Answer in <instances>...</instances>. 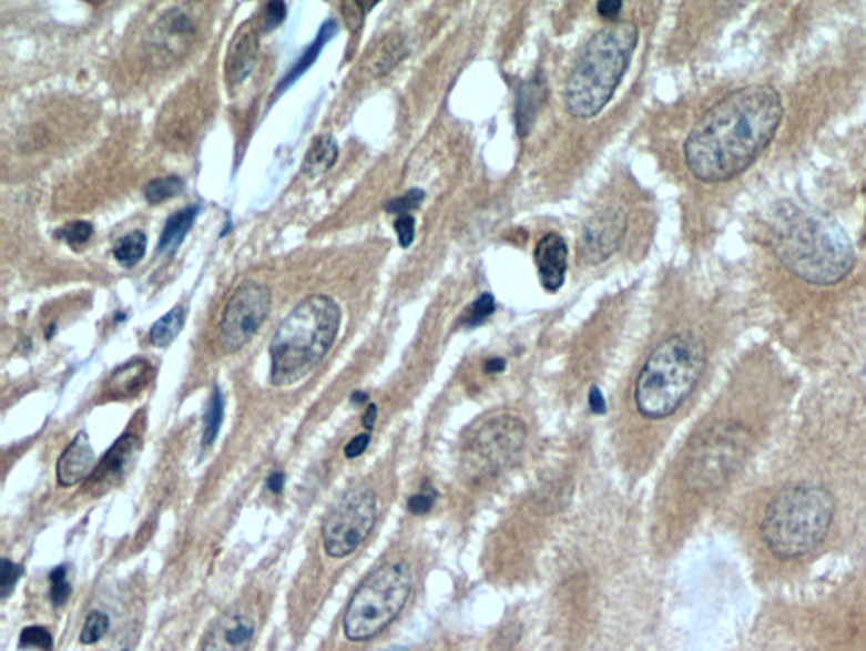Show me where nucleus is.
Wrapping results in <instances>:
<instances>
[{
  "mask_svg": "<svg viewBox=\"0 0 866 651\" xmlns=\"http://www.w3.org/2000/svg\"><path fill=\"white\" fill-rule=\"evenodd\" d=\"M783 100L767 84L726 94L701 116L684 144L687 167L703 183H722L744 173L782 125Z\"/></svg>",
  "mask_w": 866,
  "mask_h": 651,
  "instance_id": "1",
  "label": "nucleus"
},
{
  "mask_svg": "<svg viewBox=\"0 0 866 651\" xmlns=\"http://www.w3.org/2000/svg\"><path fill=\"white\" fill-rule=\"evenodd\" d=\"M766 243L793 275L821 287L846 278L856 262L848 232L833 215L793 200L767 215Z\"/></svg>",
  "mask_w": 866,
  "mask_h": 651,
  "instance_id": "2",
  "label": "nucleus"
},
{
  "mask_svg": "<svg viewBox=\"0 0 866 651\" xmlns=\"http://www.w3.org/2000/svg\"><path fill=\"white\" fill-rule=\"evenodd\" d=\"M342 323V311L328 295H310L282 321L269 343L273 386L288 387L306 379L325 360Z\"/></svg>",
  "mask_w": 866,
  "mask_h": 651,
  "instance_id": "3",
  "label": "nucleus"
},
{
  "mask_svg": "<svg viewBox=\"0 0 866 651\" xmlns=\"http://www.w3.org/2000/svg\"><path fill=\"white\" fill-rule=\"evenodd\" d=\"M638 44L631 22H611L587 41L564 88V106L575 119H594L614 96Z\"/></svg>",
  "mask_w": 866,
  "mask_h": 651,
  "instance_id": "4",
  "label": "nucleus"
},
{
  "mask_svg": "<svg viewBox=\"0 0 866 651\" xmlns=\"http://www.w3.org/2000/svg\"><path fill=\"white\" fill-rule=\"evenodd\" d=\"M706 352L693 333H679L656 346L638 374L634 405L640 415L662 420L686 401L703 374Z\"/></svg>",
  "mask_w": 866,
  "mask_h": 651,
  "instance_id": "5",
  "label": "nucleus"
},
{
  "mask_svg": "<svg viewBox=\"0 0 866 651\" xmlns=\"http://www.w3.org/2000/svg\"><path fill=\"white\" fill-rule=\"evenodd\" d=\"M834 498L823 486L793 485L780 491L764 511V545L782 560H796L814 551L829 532Z\"/></svg>",
  "mask_w": 866,
  "mask_h": 651,
  "instance_id": "6",
  "label": "nucleus"
},
{
  "mask_svg": "<svg viewBox=\"0 0 866 651\" xmlns=\"http://www.w3.org/2000/svg\"><path fill=\"white\" fill-rule=\"evenodd\" d=\"M414 590V574L401 561L383 564L364 580L342 619V633L352 644L376 640L401 614Z\"/></svg>",
  "mask_w": 866,
  "mask_h": 651,
  "instance_id": "7",
  "label": "nucleus"
},
{
  "mask_svg": "<svg viewBox=\"0 0 866 651\" xmlns=\"http://www.w3.org/2000/svg\"><path fill=\"white\" fill-rule=\"evenodd\" d=\"M748 434L737 424L716 425L691 450L684 481L694 491H712L731 478L744 462Z\"/></svg>",
  "mask_w": 866,
  "mask_h": 651,
  "instance_id": "8",
  "label": "nucleus"
},
{
  "mask_svg": "<svg viewBox=\"0 0 866 651\" xmlns=\"http://www.w3.org/2000/svg\"><path fill=\"white\" fill-rule=\"evenodd\" d=\"M377 519V498L358 486L336 501L323 523V545L332 558H347L369 538Z\"/></svg>",
  "mask_w": 866,
  "mask_h": 651,
  "instance_id": "9",
  "label": "nucleus"
},
{
  "mask_svg": "<svg viewBox=\"0 0 866 651\" xmlns=\"http://www.w3.org/2000/svg\"><path fill=\"white\" fill-rule=\"evenodd\" d=\"M272 307V292L256 282H244L222 314L218 342L225 352L241 350L258 333Z\"/></svg>",
  "mask_w": 866,
  "mask_h": 651,
  "instance_id": "10",
  "label": "nucleus"
},
{
  "mask_svg": "<svg viewBox=\"0 0 866 651\" xmlns=\"http://www.w3.org/2000/svg\"><path fill=\"white\" fill-rule=\"evenodd\" d=\"M526 441V427L513 416L483 421L472 434L469 450L488 468H500L513 459Z\"/></svg>",
  "mask_w": 866,
  "mask_h": 651,
  "instance_id": "11",
  "label": "nucleus"
},
{
  "mask_svg": "<svg viewBox=\"0 0 866 651\" xmlns=\"http://www.w3.org/2000/svg\"><path fill=\"white\" fill-rule=\"evenodd\" d=\"M626 215L618 208H605L587 221L580 237L579 254L585 265H601L620 250L626 237Z\"/></svg>",
  "mask_w": 866,
  "mask_h": 651,
  "instance_id": "12",
  "label": "nucleus"
},
{
  "mask_svg": "<svg viewBox=\"0 0 866 651\" xmlns=\"http://www.w3.org/2000/svg\"><path fill=\"white\" fill-rule=\"evenodd\" d=\"M534 262L542 287L550 292L560 291L568 266V246L563 237L557 232L542 237L536 246Z\"/></svg>",
  "mask_w": 866,
  "mask_h": 651,
  "instance_id": "13",
  "label": "nucleus"
},
{
  "mask_svg": "<svg viewBox=\"0 0 866 651\" xmlns=\"http://www.w3.org/2000/svg\"><path fill=\"white\" fill-rule=\"evenodd\" d=\"M94 466H96V457H94L93 446H91L88 434L81 431L57 462L59 485L63 488H71V486L84 481L93 472Z\"/></svg>",
  "mask_w": 866,
  "mask_h": 651,
  "instance_id": "14",
  "label": "nucleus"
},
{
  "mask_svg": "<svg viewBox=\"0 0 866 651\" xmlns=\"http://www.w3.org/2000/svg\"><path fill=\"white\" fill-rule=\"evenodd\" d=\"M256 55H258V31L251 22H244L231 41L230 52L225 59V72L231 84H241L251 74Z\"/></svg>",
  "mask_w": 866,
  "mask_h": 651,
  "instance_id": "15",
  "label": "nucleus"
},
{
  "mask_svg": "<svg viewBox=\"0 0 866 651\" xmlns=\"http://www.w3.org/2000/svg\"><path fill=\"white\" fill-rule=\"evenodd\" d=\"M336 33H338V22H336L335 19H329V21H326L325 24H323L322 30L317 33L313 44L304 50L303 57L294 63L291 72L282 79L281 84L277 85V91L275 92L282 94V92H284L285 89L291 88L300 75L306 74L310 67H313V63L316 62L319 53L323 52V49H325L326 44L332 41V38L335 37Z\"/></svg>",
  "mask_w": 866,
  "mask_h": 651,
  "instance_id": "16",
  "label": "nucleus"
},
{
  "mask_svg": "<svg viewBox=\"0 0 866 651\" xmlns=\"http://www.w3.org/2000/svg\"><path fill=\"white\" fill-rule=\"evenodd\" d=\"M198 205L186 206L183 211L176 212V214L167 218L161 240H159V253H170V251L176 250L183 243L190 228H192L193 222H195L196 215H198Z\"/></svg>",
  "mask_w": 866,
  "mask_h": 651,
  "instance_id": "17",
  "label": "nucleus"
},
{
  "mask_svg": "<svg viewBox=\"0 0 866 651\" xmlns=\"http://www.w3.org/2000/svg\"><path fill=\"white\" fill-rule=\"evenodd\" d=\"M336 159H338V142L335 141V136H317L304 157L303 173L307 176L326 173L329 167H333Z\"/></svg>",
  "mask_w": 866,
  "mask_h": 651,
  "instance_id": "18",
  "label": "nucleus"
},
{
  "mask_svg": "<svg viewBox=\"0 0 866 651\" xmlns=\"http://www.w3.org/2000/svg\"><path fill=\"white\" fill-rule=\"evenodd\" d=\"M136 447H139V441L133 437H123L122 440L116 441L113 449L108 452L104 462L100 464V468L96 471V481H110V479H115L123 475L130 466V460L135 456Z\"/></svg>",
  "mask_w": 866,
  "mask_h": 651,
  "instance_id": "19",
  "label": "nucleus"
},
{
  "mask_svg": "<svg viewBox=\"0 0 866 651\" xmlns=\"http://www.w3.org/2000/svg\"><path fill=\"white\" fill-rule=\"evenodd\" d=\"M186 311L181 306L171 309L166 316L155 321L154 326L151 328V343L157 348H164L170 346L171 343L180 335L181 329L185 326Z\"/></svg>",
  "mask_w": 866,
  "mask_h": 651,
  "instance_id": "20",
  "label": "nucleus"
},
{
  "mask_svg": "<svg viewBox=\"0 0 866 651\" xmlns=\"http://www.w3.org/2000/svg\"><path fill=\"white\" fill-rule=\"evenodd\" d=\"M145 250H147V237L144 232L133 231L122 240L116 241L115 247H113V256L120 265L125 268H132V266L139 265L144 258Z\"/></svg>",
  "mask_w": 866,
  "mask_h": 651,
  "instance_id": "21",
  "label": "nucleus"
},
{
  "mask_svg": "<svg viewBox=\"0 0 866 651\" xmlns=\"http://www.w3.org/2000/svg\"><path fill=\"white\" fill-rule=\"evenodd\" d=\"M147 364L145 362H133L126 365L111 380V389L116 394H132L139 387L147 383Z\"/></svg>",
  "mask_w": 866,
  "mask_h": 651,
  "instance_id": "22",
  "label": "nucleus"
},
{
  "mask_svg": "<svg viewBox=\"0 0 866 651\" xmlns=\"http://www.w3.org/2000/svg\"><path fill=\"white\" fill-rule=\"evenodd\" d=\"M110 628V616H108L106 612H89L84 624H82L81 633H79V643H81L82 647H94V644L100 643V641L106 637Z\"/></svg>",
  "mask_w": 866,
  "mask_h": 651,
  "instance_id": "23",
  "label": "nucleus"
},
{
  "mask_svg": "<svg viewBox=\"0 0 866 651\" xmlns=\"http://www.w3.org/2000/svg\"><path fill=\"white\" fill-rule=\"evenodd\" d=\"M185 190V181L177 176L159 177V180L151 181L145 186V199L149 203L155 205V203L164 202L167 199H174V196L181 195Z\"/></svg>",
  "mask_w": 866,
  "mask_h": 651,
  "instance_id": "24",
  "label": "nucleus"
},
{
  "mask_svg": "<svg viewBox=\"0 0 866 651\" xmlns=\"http://www.w3.org/2000/svg\"><path fill=\"white\" fill-rule=\"evenodd\" d=\"M222 418H224V398L221 390L215 387L212 394L211 405H208L207 416H205V431H203V446L208 447L214 444L221 430Z\"/></svg>",
  "mask_w": 866,
  "mask_h": 651,
  "instance_id": "25",
  "label": "nucleus"
},
{
  "mask_svg": "<svg viewBox=\"0 0 866 651\" xmlns=\"http://www.w3.org/2000/svg\"><path fill=\"white\" fill-rule=\"evenodd\" d=\"M91 236H93V225L84 221L71 222V224H67L65 227L57 232V237L74 247L88 243Z\"/></svg>",
  "mask_w": 866,
  "mask_h": 651,
  "instance_id": "26",
  "label": "nucleus"
},
{
  "mask_svg": "<svg viewBox=\"0 0 866 651\" xmlns=\"http://www.w3.org/2000/svg\"><path fill=\"white\" fill-rule=\"evenodd\" d=\"M19 647L37 648V650L52 651V634L41 625H30L22 631Z\"/></svg>",
  "mask_w": 866,
  "mask_h": 651,
  "instance_id": "27",
  "label": "nucleus"
},
{
  "mask_svg": "<svg viewBox=\"0 0 866 651\" xmlns=\"http://www.w3.org/2000/svg\"><path fill=\"white\" fill-rule=\"evenodd\" d=\"M425 193L424 190L420 189H414L409 190L406 195L399 196V199L391 200V202L386 203V212H389V214H398V215H406L409 214V212L415 211V208H418L420 206V203L424 202Z\"/></svg>",
  "mask_w": 866,
  "mask_h": 651,
  "instance_id": "28",
  "label": "nucleus"
},
{
  "mask_svg": "<svg viewBox=\"0 0 866 651\" xmlns=\"http://www.w3.org/2000/svg\"><path fill=\"white\" fill-rule=\"evenodd\" d=\"M50 581H52V590H50V599H52L53 606L60 608L67 602V599L71 597L72 589L71 583L67 581V570L63 567L55 568L50 573Z\"/></svg>",
  "mask_w": 866,
  "mask_h": 651,
  "instance_id": "29",
  "label": "nucleus"
},
{
  "mask_svg": "<svg viewBox=\"0 0 866 651\" xmlns=\"http://www.w3.org/2000/svg\"><path fill=\"white\" fill-rule=\"evenodd\" d=\"M493 311V295L483 294L481 297H478L475 302H472L471 307L468 309V316H466V323L471 324V326H476V324H480L481 321H485L488 316H491Z\"/></svg>",
  "mask_w": 866,
  "mask_h": 651,
  "instance_id": "30",
  "label": "nucleus"
},
{
  "mask_svg": "<svg viewBox=\"0 0 866 651\" xmlns=\"http://www.w3.org/2000/svg\"><path fill=\"white\" fill-rule=\"evenodd\" d=\"M21 574V567L12 563V561L2 560V570H0V593H2V599H8Z\"/></svg>",
  "mask_w": 866,
  "mask_h": 651,
  "instance_id": "31",
  "label": "nucleus"
},
{
  "mask_svg": "<svg viewBox=\"0 0 866 651\" xmlns=\"http://www.w3.org/2000/svg\"><path fill=\"white\" fill-rule=\"evenodd\" d=\"M287 16V4L281 2V0H273L266 6L265 19H263V30L273 31L275 28L281 27Z\"/></svg>",
  "mask_w": 866,
  "mask_h": 651,
  "instance_id": "32",
  "label": "nucleus"
},
{
  "mask_svg": "<svg viewBox=\"0 0 866 651\" xmlns=\"http://www.w3.org/2000/svg\"><path fill=\"white\" fill-rule=\"evenodd\" d=\"M396 234H398L401 247H409L415 240V218L414 215H399L395 224Z\"/></svg>",
  "mask_w": 866,
  "mask_h": 651,
  "instance_id": "33",
  "label": "nucleus"
},
{
  "mask_svg": "<svg viewBox=\"0 0 866 651\" xmlns=\"http://www.w3.org/2000/svg\"><path fill=\"white\" fill-rule=\"evenodd\" d=\"M364 14H366V9H364L361 2H344L345 21H347L352 31H357L361 27Z\"/></svg>",
  "mask_w": 866,
  "mask_h": 651,
  "instance_id": "34",
  "label": "nucleus"
},
{
  "mask_svg": "<svg viewBox=\"0 0 866 651\" xmlns=\"http://www.w3.org/2000/svg\"><path fill=\"white\" fill-rule=\"evenodd\" d=\"M369 434L358 435L354 440L348 441V446L345 447V456H347L348 459H355V457L361 456V454L366 452L367 447H369Z\"/></svg>",
  "mask_w": 866,
  "mask_h": 651,
  "instance_id": "35",
  "label": "nucleus"
},
{
  "mask_svg": "<svg viewBox=\"0 0 866 651\" xmlns=\"http://www.w3.org/2000/svg\"><path fill=\"white\" fill-rule=\"evenodd\" d=\"M431 505H434L431 495L418 494L409 500V510L414 511L415 516H421V513H427L430 510Z\"/></svg>",
  "mask_w": 866,
  "mask_h": 651,
  "instance_id": "36",
  "label": "nucleus"
},
{
  "mask_svg": "<svg viewBox=\"0 0 866 651\" xmlns=\"http://www.w3.org/2000/svg\"><path fill=\"white\" fill-rule=\"evenodd\" d=\"M621 9H623V2H621V0H601V2H598L599 14L605 19L617 18V16L620 14Z\"/></svg>",
  "mask_w": 866,
  "mask_h": 651,
  "instance_id": "37",
  "label": "nucleus"
},
{
  "mask_svg": "<svg viewBox=\"0 0 866 651\" xmlns=\"http://www.w3.org/2000/svg\"><path fill=\"white\" fill-rule=\"evenodd\" d=\"M284 475L282 472H273V475H269L268 481H266V485H268V490L272 491V494H282V490H284Z\"/></svg>",
  "mask_w": 866,
  "mask_h": 651,
  "instance_id": "38",
  "label": "nucleus"
},
{
  "mask_svg": "<svg viewBox=\"0 0 866 651\" xmlns=\"http://www.w3.org/2000/svg\"><path fill=\"white\" fill-rule=\"evenodd\" d=\"M590 406H592V409L594 411L601 413L602 409H604V398H602L601 390L598 389V387H592V390H590Z\"/></svg>",
  "mask_w": 866,
  "mask_h": 651,
  "instance_id": "39",
  "label": "nucleus"
},
{
  "mask_svg": "<svg viewBox=\"0 0 866 651\" xmlns=\"http://www.w3.org/2000/svg\"><path fill=\"white\" fill-rule=\"evenodd\" d=\"M376 420H377V408L376 406L370 405L369 408H367L366 415H364V427H366L367 430H373Z\"/></svg>",
  "mask_w": 866,
  "mask_h": 651,
  "instance_id": "40",
  "label": "nucleus"
},
{
  "mask_svg": "<svg viewBox=\"0 0 866 651\" xmlns=\"http://www.w3.org/2000/svg\"><path fill=\"white\" fill-rule=\"evenodd\" d=\"M506 368V362L500 360V358H493V360L488 362L487 364V372H501Z\"/></svg>",
  "mask_w": 866,
  "mask_h": 651,
  "instance_id": "41",
  "label": "nucleus"
},
{
  "mask_svg": "<svg viewBox=\"0 0 866 651\" xmlns=\"http://www.w3.org/2000/svg\"><path fill=\"white\" fill-rule=\"evenodd\" d=\"M366 399H367V394L360 393V390H358V393H355L354 396H352V401L354 403H364L366 401Z\"/></svg>",
  "mask_w": 866,
  "mask_h": 651,
  "instance_id": "42",
  "label": "nucleus"
},
{
  "mask_svg": "<svg viewBox=\"0 0 866 651\" xmlns=\"http://www.w3.org/2000/svg\"><path fill=\"white\" fill-rule=\"evenodd\" d=\"M386 651H409V650L408 648L395 647V648H389V650Z\"/></svg>",
  "mask_w": 866,
  "mask_h": 651,
  "instance_id": "43",
  "label": "nucleus"
}]
</instances>
